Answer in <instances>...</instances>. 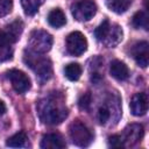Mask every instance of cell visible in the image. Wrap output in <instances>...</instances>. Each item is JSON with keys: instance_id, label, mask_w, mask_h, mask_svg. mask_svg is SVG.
<instances>
[{"instance_id": "1", "label": "cell", "mask_w": 149, "mask_h": 149, "mask_svg": "<svg viewBox=\"0 0 149 149\" xmlns=\"http://www.w3.org/2000/svg\"><path fill=\"white\" fill-rule=\"evenodd\" d=\"M37 113L41 121L48 125H58L63 122L69 114L63 100L57 97H49L38 101Z\"/></svg>"}, {"instance_id": "2", "label": "cell", "mask_w": 149, "mask_h": 149, "mask_svg": "<svg viewBox=\"0 0 149 149\" xmlns=\"http://www.w3.org/2000/svg\"><path fill=\"white\" fill-rule=\"evenodd\" d=\"M40 55L41 54L29 50L28 52L24 54L23 59H24V63L27 64V66H29L35 72L38 80L41 83H44V81L49 80L52 76V65H51L50 59H48L43 56H40Z\"/></svg>"}, {"instance_id": "3", "label": "cell", "mask_w": 149, "mask_h": 149, "mask_svg": "<svg viewBox=\"0 0 149 149\" xmlns=\"http://www.w3.org/2000/svg\"><path fill=\"white\" fill-rule=\"evenodd\" d=\"M52 42H54L52 36L48 31L41 30V29H35L29 35L28 45H29V49L34 52L45 54L51 49Z\"/></svg>"}, {"instance_id": "4", "label": "cell", "mask_w": 149, "mask_h": 149, "mask_svg": "<svg viewBox=\"0 0 149 149\" xmlns=\"http://www.w3.org/2000/svg\"><path fill=\"white\" fill-rule=\"evenodd\" d=\"M69 134H70L72 142L78 147H87L93 140L92 132L87 128L86 125H84L79 120L73 121L70 125Z\"/></svg>"}, {"instance_id": "5", "label": "cell", "mask_w": 149, "mask_h": 149, "mask_svg": "<svg viewBox=\"0 0 149 149\" xmlns=\"http://www.w3.org/2000/svg\"><path fill=\"white\" fill-rule=\"evenodd\" d=\"M71 12L77 21H88L97 13V5L93 0H79L72 5Z\"/></svg>"}, {"instance_id": "6", "label": "cell", "mask_w": 149, "mask_h": 149, "mask_svg": "<svg viewBox=\"0 0 149 149\" xmlns=\"http://www.w3.org/2000/svg\"><path fill=\"white\" fill-rule=\"evenodd\" d=\"M66 49L70 55L80 56L87 49V40L80 31H73L66 37Z\"/></svg>"}, {"instance_id": "7", "label": "cell", "mask_w": 149, "mask_h": 149, "mask_svg": "<svg viewBox=\"0 0 149 149\" xmlns=\"http://www.w3.org/2000/svg\"><path fill=\"white\" fill-rule=\"evenodd\" d=\"M23 31V23L21 20H15L10 24L6 26L5 29H0V43L8 44L15 43Z\"/></svg>"}, {"instance_id": "8", "label": "cell", "mask_w": 149, "mask_h": 149, "mask_svg": "<svg viewBox=\"0 0 149 149\" xmlns=\"http://www.w3.org/2000/svg\"><path fill=\"white\" fill-rule=\"evenodd\" d=\"M7 77L10 80L12 86L15 90V92H17L20 94L26 93L30 88V86H31L29 77L23 71H21V70L12 69V70H9L7 72Z\"/></svg>"}, {"instance_id": "9", "label": "cell", "mask_w": 149, "mask_h": 149, "mask_svg": "<svg viewBox=\"0 0 149 149\" xmlns=\"http://www.w3.org/2000/svg\"><path fill=\"white\" fill-rule=\"evenodd\" d=\"M132 55L137 63L139 66L141 68H147L149 63V45L148 42L142 41L137 42L136 44L133 45L132 48Z\"/></svg>"}, {"instance_id": "10", "label": "cell", "mask_w": 149, "mask_h": 149, "mask_svg": "<svg viewBox=\"0 0 149 149\" xmlns=\"http://www.w3.org/2000/svg\"><path fill=\"white\" fill-rule=\"evenodd\" d=\"M130 112L135 116H142L148 111V95L144 92L135 93L130 100Z\"/></svg>"}, {"instance_id": "11", "label": "cell", "mask_w": 149, "mask_h": 149, "mask_svg": "<svg viewBox=\"0 0 149 149\" xmlns=\"http://www.w3.org/2000/svg\"><path fill=\"white\" fill-rule=\"evenodd\" d=\"M122 36H123L122 28L119 24L111 23L104 38H102V41H101V43H104L108 48H114L122 41Z\"/></svg>"}, {"instance_id": "12", "label": "cell", "mask_w": 149, "mask_h": 149, "mask_svg": "<svg viewBox=\"0 0 149 149\" xmlns=\"http://www.w3.org/2000/svg\"><path fill=\"white\" fill-rule=\"evenodd\" d=\"M144 130H143V126L139 125V123H132L129 126H127L123 130L122 140L125 142V144H135L136 142L141 141V139L143 137Z\"/></svg>"}, {"instance_id": "13", "label": "cell", "mask_w": 149, "mask_h": 149, "mask_svg": "<svg viewBox=\"0 0 149 149\" xmlns=\"http://www.w3.org/2000/svg\"><path fill=\"white\" fill-rule=\"evenodd\" d=\"M40 147L42 149H63L66 147V143L61 134L50 133L42 137Z\"/></svg>"}, {"instance_id": "14", "label": "cell", "mask_w": 149, "mask_h": 149, "mask_svg": "<svg viewBox=\"0 0 149 149\" xmlns=\"http://www.w3.org/2000/svg\"><path fill=\"white\" fill-rule=\"evenodd\" d=\"M109 73L112 74L113 78H115L116 80H127L129 78V69L128 66L121 62V61H113L111 63V66H109Z\"/></svg>"}, {"instance_id": "15", "label": "cell", "mask_w": 149, "mask_h": 149, "mask_svg": "<svg viewBox=\"0 0 149 149\" xmlns=\"http://www.w3.org/2000/svg\"><path fill=\"white\" fill-rule=\"evenodd\" d=\"M48 23L54 28H61V27L65 26V23H66L65 14L59 8L52 9L48 14Z\"/></svg>"}, {"instance_id": "16", "label": "cell", "mask_w": 149, "mask_h": 149, "mask_svg": "<svg viewBox=\"0 0 149 149\" xmlns=\"http://www.w3.org/2000/svg\"><path fill=\"white\" fill-rule=\"evenodd\" d=\"M28 136L24 132H19L10 136L6 141V146L10 148H22V147H28Z\"/></svg>"}, {"instance_id": "17", "label": "cell", "mask_w": 149, "mask_h": 149, "mask_svg": "<svg viewBox=\"0 0 149 149\" xmlns=\"http://www.w3.org/2000/svg\"><path fill=\"white\" fill-rule=\"evenodd\" d=\"M132 5V0H106V6L108 9L116 14H122L128 10Z\"/></svg>"}, {"instance_id": "18", "label": "cell", "mask_w": 149, "mask_h": 149, "mask_svg": "<svg viewBox=\"0 0 149 149\" xmlns=\"http://www.w3.org/2000/svg\"><path fill=\"white\" fill-rule=\"evenodd\" d=\"M81 72H83L81 66L78 63H70V64L65 65V68H64L65 77L71 81L78 80L81 76Z\"/></svg>"}, {"instance_id": "19", "label": "cell", "mask_w": 149, "mask_h": 149, "mask_svg": "<svg viewBox=\"0 0 149 149\" xmlns=\"http://www.w3.org/2000/svg\"><path fill=\"white\" fill-rule=\"evenodd\" d=\"M43 3V0H21V6L27 15H34Z\"/></svg>"}, {"instance_id": "20", "label": "cell", "mask_w": 149, "mask_h": 149, "mask_svg": "<svg viewBox=\"0 0 149 149\" xmlns=\"http://www.w3.org/2000/svg\"><path fill=\"white\" fill-rule=\"evenodd\" d=\"M132 23L133 26L136 28V29H148V15L146 12L143 10H140V12H136L132 19Z\"/></svg>"}, {"instance_id": "21", "label": "cell", "mask_w": 149, "mask_h": 149, "mask_svg": "<svg viewBox=\"0 0 149 149\" xmlns=\"http://www.w3.org/2000/svg\"><path fill=\"white\" fill-rule=\"evenodd\" d=\"M13 57V49L8 44H1L0 43V64L5 63Z\"/></svg>"}, {"instance_id": "22", "label": "cell", "mask_w": 149, "mask_h": 149, "mask_svg": "<svg viewBox=\"0 0 149 149\" xmlns=\"http://www.w3.org/2000/svg\"><path fill=\"white\" fill-rule=\"evenodd\" d=\"M109 24H111V22H109L108 20H104V21L95 28L94 35H95V37H97V40H98L99 42L102 41V38H104V36H105V34H106V31H107Z\"/></svg>"}, {"instance_id": "23", "label": "cell", "mask_w": 149, "mask_h": 149, "mask_svg": "<svg viewBox=\"0 0 149 149\" xmlns=\"http://www.w3.org/2000/svg\"><path fill=\"white\" fill-rule=\"evenodd\" d=\"M111 119V109L107 106H102L98 111V120L101 125H105Z\"/></svg>"}, {"instance_id": "24", "label": "cell", "mask_w": 149, "mask_h": 149, "mask_svg": "<svg viewBox=\"0 0 149 149\" xmlns=\"http://www.w3.org/2000/svg\"><path fill=\"white\" fill-rule=\"evenodd\" d=\"M13 8V0H0V17L8 15Z\"/></svg>"}, {"instance_id": "25", "label": "cell", "mask_w": 149, "mask_h": 149, "mask_svg": "<svg viewBox=\"0 0 149 149\" xmlns=\"http://www.w3.org/2000/svg\"><path fill=\"white\" fill-rule=\"evenodd\" d=\"M108 144H109V147H113V148H122V147H125V142H123L121 135H112V136H109Z\"/></svg>"}, {"instance_id": "26", "label": "cell", "mask_w": 149, "mask_h": 149, "mask_svg": "<svg viewBox=\"0 0 149 149\" xmlns=\"http://www.w3.org/2000/svg\"><path fill=\"white\" fill-rule=\"evenodd\" d=\"M78 105H79L80 109L87 111V109H88V107H90V105H91V95H90L88 93H86V94L81 95V97H80V99H79V101H78Z\"/></svg>"}, {"instance_id": "27", "label": "cell", "mask_w": 149, "mask_h": 149, "mask_svg": "<svg viewBox=\"0 0 149 149\" xmlns=\"http://www.w3.org/2000/svg\"><path fill=\"white\" fill-rule=\"evenodd\" d=\"M5 112H6V105L3 104V101H1V100H0V116H1V115H3V114H5Z\"/></svg>"}]
</instances>
